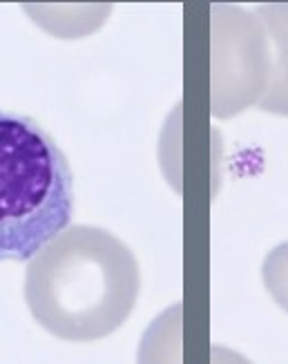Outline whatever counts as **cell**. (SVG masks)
<instances>
[{
	"instance_id": "obj_3",
	"label": "cell",
	"mask_w": 288,
	"mask_h": 364,
	"mask_svg": "<svg viewBox=\"0 0 288 364\" xmlns=\"http://www.w3.org/2000/svg\"><path fill=\"white\" fill-rule=\"evenodd\" d=\"M264 287L275 299L277 306L288 313V242L268 252L262 266Z\"/></svg>"
},
{
	"instance_id": "obj_1",
	"label": "cell",
	"mask_w": 288,
	"mask_h": 364,
	"mask_svg": "<svg viewBox=\"0 0 288 364\" xmlns=\"http://www.w3.org/2000/svg\"><path fill=\"white\" fill-rule=\"evenodd\" d=\"M141 291L139 264L117 235L96 226L58 232L29 259L25 302L38 326L68 342L112 336Z\"/></svg>"
},
{
	"instance_id": "obj_2",
	"label": "cell",
	"mask_w": 288,
	"mask_h": 364,
	"mask_svg": "<svg viewBox=\"0 0 288 364\" xmlns=\"http://www.w3.org/2000/svg\"><path fill=\"white\" fill-rule=\"evenodd\" d=\"M74 217L68 156L41 125L0 109V262H25Z\"/></svg>"
}]
</instances>
